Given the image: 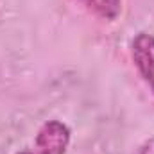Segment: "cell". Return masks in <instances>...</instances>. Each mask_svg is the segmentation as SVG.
I'll list each match as a JSON object with an SVG mask.
<instances>
[{"label": "cell", "instance_id": "3", "mask_svg": "<svg viewBox=\"0 0 154 154\" xmlns=\"http://www.w3.org/2000/svg\"><path fill=\"white\" fill-rule=\"evenodd\" d=\"M90 13L104 22H115L122 11V0H79Z\"/></svg>", "mask_w": 154, "mask_h": 154}, {"label": "cell", "instance_id": "5", "mask_svg": "<svg viewBox=\"0 0 154 154\" xmlns=\"http://www.w3.org/2000/svg\"><path fill=\"white\" fill-rule=\"evenodd\" d=\"M18 154H38V152H31V151H23V152H18Z\"/></svg>", "mask_w": 154, "mask_h": 154}, {"label": "cell", "instance_id": "1", "mask_svg": "<svg viewBox=\"0 0 154 154\" xmlns=\"http://www.w3.org/2000/svg\"><path fill=\"white\" fill-rule=\"evenodd\" d=\"M72 133L61 120H47L36 133L34 147L38 154H65L70 145Z\"/></svg>", "mask_w": 154, "mask_h": 154}, {"label": "cell", "instance_id": "2", "mask_svg": "<svg viewBox=\"0 0 154 154\" xmlns=\"http://www.w3.org/2000/svg\"><path fill=\"white\" fill-rule=\"evenodd\" d=\"M131 59L143 82L154 93V34L138 32L131 41Z\"/></svg>", "mask_w": 154, "mask_h": 154}, {"label": "cell", "instance_id": "4", "mask_svg": "<svg viewBox=\"0 0 154 154\" xmlns=\"http://www.w3.org/2000/svg\"><path fill=\"white\" fill-rule=\"evenodd\" d=\"M134 154H154V136L152 138H147L145 142H142L136 147Z\"/></svg>", "mask_w": 154, "mask_h": 154}]
</instances>
